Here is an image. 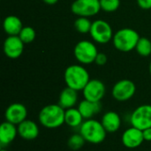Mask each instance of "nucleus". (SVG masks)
Segmentation results:
<instances>
[{"mask_svg": "<svg viewBox=\"0 0 151 151\" xmlns=\"http://www.w3.org/2000/svg\"><path fill=\"white\" fill-rule=\"evenodd\" d=\"M65 110L58 104H50L41 109L38 120L43 127L56 129L65 124Z\"/></svg>", "mask_w": 151, "mask_h": 151, "instance_id": "1", "label": "nucleus"}, {"mask_svg": "<svg viewBox=\"0 0 151 151\" xmlns=\"http://www.w3.org/2000/svg\"><path fill=\"white\" fill-rule=\"evenodd\" d=\"M64 80L66 87L76 91H82L90 81L88 70L81 65H69L64 73Z\"/></svg>", "mask_w": 151, "mask_h": 151, "instance_id": "2", "label": "nucleus"}, {"mask_svg": "<svg viewBox=\"0 0 151 151\" xmlns=\"http://www.w3.org/2000/svg\"><path fill=\"white\" fill-rule=\"evenodd\" d=\"M79 129L80 134L83 136L85 141L92 144L104 142L108 134L102 122L95 119H85Z\"/></svg>", "mask_w": 151, "mask_h": 151, "instance_id": "3", "label": "nucleus"}, {"mask_svg": "<svg viewBox=\"0 0 151 151\" xmlns=\"http://www.w3.org/2000/svg\"><path fill=\"white\" fill-rule=\"evenodd\" d=\"M140 39L139 34L133 28L124 27L118 30L112 38L114 47L121 52H130L135 50Z\"/></svg>", "mask_w": 151, "mask_h": 151, "instance_id": "4", "label": "nucleus"}, {"mask_svg": "<svg viewBox=\"0 0 151 151\" xmlns=\"http://www.w3.org/2000/svg\"><path fill=\"white\" fill-rule=\"evenodd\" d=\"M98 53L99 52L95 43L88 40H82L77 42L73 50L76 60L83 65L95 63V59Z\"/></svg>", "mask_w": 151, "mask_h": 151, "instance_id": "5", "label": "nucleus"}, {"mask_svg": "<svg viewBox=\"0 0 151 151\" xmlns=\"http://www.w3.org/2000/svg\"><path fill=\"white\" fill-rule=\"evenodd\" d=\"M89 35L93 41L99 44L108 43L114 35L111 25L104 19H96L92 22Z\"/></svg>", "mask_w": 151, "mask_h": 151, "instance_id": "6", "label": "nucleus"}, {"mask_svg": "<svg viewBox=\"0 0 151 151\" xmlns=\"http://www.w3.org/2000/svg\"><path fill=\"white\" fill-rule=\"evenodd\" d=\"M130 124L142 131L151 127V104H142L130 116Z\"/></svg>", "mask_w": 151, "mask_h": 151, "instance_id": "7", "label": "nucleus"}, {"mask_svg": "<svg viewBox=\"0 0 151 151\" xmlns=\"http://www.w3.org/2000/svg\"><path fill=\"white\" fill-rule=\"evenodd\" d=\"M101 10L100 0H74L71 5V11L78 17H92Z\"/></svg>", "mask_w": 151, "mask_h": 151, "instance_id": "8", "label": "nucleus"}, {"mask_svg": "<svg viewBox=\"0 0 151 151\" xmlns=\"http://www.w3.org/2000/svg\"><path fill=\"white\" fill-rule=\"evenodd\" d=\"M136 92V86L134 81L124 79L117 81L111 90L112 97L118 102H127L130 100Z\"/></svg>", "mask_w": 151, "mask_h": 151, "instance_id": "9", "label": "nucleus"}, {"mask_svg": "<svg viewBox=\"0 0 151 151\" xmlns=\"http://www.w3.org/2000/svg\"><path fill=\"white\" fill-rule=\"evenodd\" d=\"M106 93L104 83L97 79H92L88 81L82 90L83 97L91 102H101Z\"/></svg>", "mask_w": 151, "mask_h": 151, "instance_id": "10", "label": "nucleus"}, {"mask_svg": "<svg viewBox=\"0 0 151 151\" xmlns=\"http://www.w3.org/2000/svg\"><path fill=\"white\" fill-rule=\"evenodd\" d=\"M25 43L21 41L19 35H8L3 45L4 53L11 59L19 58L24 50Z\"/></svg>", "mask_w": 151, "mask_h": 151, "instance_id": "11", "label": "nucleus"}, {"mask_svg": "<svg viewBox=\"0 0 151 151\" xmlns=\"http://www.w3.org/2000/svg\"><path fill=\"white\" fill-rule=\"evenodd\" d=\"M27 109L24 104L20 103H13L6 108L4 111V119L6 121L18 126L27 119Z\"/></svg>", "mask_w": 151, "mask_h": 151, "instance_id": "12", "label": "nucleus"}, {"mask_svg": "<svg viewBox=\"0 0 151 151\" xmlns=\"http://www.w3.org/2000/svg\"><path fill=\"white\" fill-rule=\"evenodd\" d=\"M121 142L126 148L133 150L142 146L145 141L142 131L131 126V127L126 129L122 134Z\"/></svg>", "mask_w": 151, "mask_h": 151, "instance_id": "13", "label": "nucleus"}, {"mask_svg": "<svg viewBox=\"0 0 151 151\" xmlns=\"http://www.w3.org/2000/svg\"><path fill=\"white\" fill-rule=\"evenodd\" d=\"M17 127L19 136L25 141H34L39 136L40 129L34 120L27 119Z\"/></svg>", "mask_w": 151, "mask_h": 151, "instance_id": "14", "label": "nucleus"}, {"mask_svg": "<svg viewBox=\"0 0 151 151\" xmlns=\"http://www.w3.org/2000/svg\"><path fill=\"white\" fill-rule=\"evenodd\" d=\"M18 135V127L5 120L0 127V147H7Z\"/></svg>", "mask_w": 151, "mask_h": 151, "instance_id": "15", "label": "nucleus"}, {"mask_svg": "<svg viewBox=\"0 0 151 151\" xmlns=\"http://www.w3.org/2000/svg\"><path fill=\"white\" fill-rule=\"evenodd\" d=\"M101 122L107 133L113 134L119 130V128L121 127L122 121H121V118L118 112L110 111L105 112L103 115Z\"/></svg>", "mask_w": 151, "mask_h": 151, "instance_id": "16", "label": "nucleus"}, {"mask_svg": "<svg viewBox=\"0 0 151 151\" xmlns=\"http://www.w3.org/2000/svg\"><path fill=\"white\" fill-rule=\"evenodd\" d=\"M77 108L81 113L84 119H93L102 111V104L101 102H91L83 99L79 103Z\"/></svg>", "mask_w": 151, "mask_h": 151, "instance_id": "17", "label": "nucleus"}, {"mask_svg": "<svg viewBox=\"0 0 151 151\" xmlns=\"http://www.w3.org/2000/svg\"><path fill=\"white\" fill-rule=\"evenodd\" d=\"M79 96H78V91L71 88H65L58 98V104L65 110L73 108L78 103Z\"/></svg>", "mask_w": 151, "mask_h": 151, "instance_id": "18", "label": "nucleus"}, {"mask_svg": "<svg viewBox=\"0 0 151 151\" xmlns=\"http://www.w3.org/2000/svg\"><path fill=\"white\" fill-rule=\"evenodd\" d=\"M3 28L8 35H19L23 28V24L19 17L9 15L5 17L3 21Z\"/></svg>", "mask_w": 151, "mask_h": 151, "instance_id": "19", "label": "nucleus"}, {"mask_svg": "<svg viewBox=\"0 0 151 151\" xmlns=\"http://www.w3.org/2000/svg\"><path fill=\"white\" fill-rule=\"evenodd\" d=\"M84 118L78 110V108H70L65 110V124L72 128H80L84 121Z\"/></svg>", "mask_w": 151, "mask_h": 151, "instance_id": "20", "label": "nucleus"}, {"mask_svg": "<svg viewBox=\"0 0 151 151\" xmlns=\"http://www.w3.org/2000/svg\"><path fill=\"white\" fill-rule=\"evenodd\" d=\"M135 50L142 57H149L151 54V42L146 37H140Z\"/></svg>", "mask_w": 151, "mask_h": 151, "instance_id": "21", "label": "nucleus"}, {"mask_svg": "<svg viewBox=\"0 0 151 151\" xmlns=\"http://www.w3.org/2000/svg\"><path fill=\"white\" fill-rule=\"evenodd\" d=\"M92 21L87 17H78L74 21L75 29L81 34H88L90 32Z\"/></svg>", "mask_w": 151, "mask_h": 151, "instance_id": "22", "label": "nucleus"}, {"mask_svg": "<svg viewBox=\"0 0 151 151\" xmlns=\"http://www.w3.org/2000/svg\"><path fill=\"white\" fill-rule=\"evenodd\" d=\"M85 139L80 133L73 134L69 137L67 141V146L72 150H79L85 145Z\"/></svg>", "mask_w": 151, "mask_h": 151, "instance_id": "23", "label": "nucleus"}, {"mask_svg": "<svg viewBox=\"0 0 151 151\" xmlns=\"http://www.w3.org/2000/svg\"><path fill=\"white\" fill-rule=\"evenodd\" d=\"M19 36L25 44H28L34 42L36 36V33L32 27H23Z\"/></svg>", "mask_w": 151, "mask_h": 151, "instance_id": "24", "label": "nucleus"}, {"mask_svg": "<svg viewBox=\"0 0 151 151\" xmlns=\"http://www.w3.org/2000/svg\"><path fill=\"white\" fill-rule=\"evenodd\" d=\"M101 10L112 12L117 11L120 6V0H100Z\"/></svg>", "mask_w": 151, "mask_h": 151, "instance_id": "25", "label": "nucleus"}, {"mask_svg": "<svg viewBox=\"0 0 151 151\" xmlns=\"http://www.w3.org/2000/svg\"><path fill=\"white\" fill-rule=\"evenodd\" d=\"M95 63L97 65H104L107 63V56L104 53L99 52L95 59Z\"/></svg>", "mask_w": 151, "mask_h": 151, "instance_id": "26", "label": "nucleus"}, {"mask_svg": "<svg viewBox=\"0 0 151 151\" xmlns=\"http://www.w3.org/2000/svg\"><path fill=\"white\" fill-rule=\"evenodd\" d=\"M137 4L139 7L143 10L151 9V0H137Z\"/></svg>", "mask_w": 151, "mask_h": 151, "instance_id": "27", "label": "nucleus"}, {"mask_svg": "<svg viewBox=\"0 0 151 151\" xmlns=\"http://www.w3.org/2000/svg\"><path fill=\"white\" fill-rule=\"evenodd\" d=\"M142 134H143V138L145 142H151V127L143 130Z\"/></svg>", "mask_w": 151, "mask_h": 151, "instance_id": "28", "label": "nucleus"}, {"mask_svg": "<svg viewBox=\"0 0 151 151\" xmlns=\"http://www.w3.org/2000/svg\"><path fill=\"white\" fill-rule=\"evenodd\" d=\"M45 4H57L58 2V0H42Z\"/></svg>", "mask_w": 151, "mask_h": 151, "instance_id": "29", "label": "nucleus"}, {"mask_svg": "<svg viewBox=\"0 0 151 151\" xmlns=\"http://www.w3.org/2000/svg\"><path fill=\"white\" fill-rule=\"evenodd\" d=\"M149 70H150V75H151V61H150V66H149Z\"/></svg>", "mask_w": 151, "mask_h": 151, "instance_id": "30", "label": "nucleus"}, {"mask_svg": "<svg viewBox=\"0 0 151 151\" xmlns=\"http://www.w3.org/2000/svg\"><path fill=\"white\" fill-rule=\"evenodd\" d=\"M0 151H8L6 149H4V148H1V150H0Z\"/></svg>", "mask_w": 151, "mask_h": 151, "instance_id": "31", "label": "nucleus"}]
</instances>
